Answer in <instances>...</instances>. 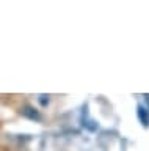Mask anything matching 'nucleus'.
<instances>
[{
  "mask_svg": "<svg viewBox=\"0 0 149 151\" xmlns=\"http://www.w3.org/2000/svg\"><path fill=\"white\" fill-rule=\"evenodd\" d=\"M39 101H41V104H43V106H46V104L49 102V98H47V96H41Z\"/></svg>",
  "mask_w": 149,
  "mask_h": 151,
  "instance_id": "obj_2",
  "label": "nucleus"
},
{
  "mask_svg": "<svg viewBox=\"0 0 149 151\" xmlns=\"http://www.w3.org/2000/svg\"><path fill=\"white\" fill-rule=\"evenodd\" d=\"M138 118L143 126H149V113L144 107H138Z\"/></svg>",
  "mask_w": 149,
  "mask_h": 151,
  "instance_id": "obj_1",
  "label": "nucleus"
}]
</instances>
